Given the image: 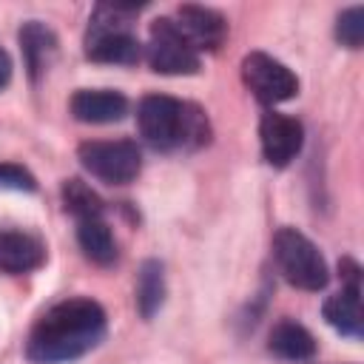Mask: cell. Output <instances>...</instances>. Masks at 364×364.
<instances>
[{
  "mask_svg": "<svg viewBox=\"0 0 364 364\" xmlns=\"http://www.w3.org/2000/svg\"><path fill=\"white\" fill-rule=\"evenodd\" d=\"M242 80L253 91V97L264 105L284 102V100L296 97V91H299L296 74L284 63H279L276 57H270L264 51H250L242 60Z\"/></svg>",
  "mask_w": 364,
  "mask_h": 364,
  "instance_id": "6",
  "label": "cell"
},
{
  "mask_svg": "<svg viewBox=\"0 0 364 364\" xmlns=\"http://www.w3.org/2000/svg\"><path fill=\"white\" fill-rule=\"evenodd\" d=\"M77 156L91 176L108 185H128L142 168V154L131 139H91L80 145Z\"/></svg>",
  "mask_w": 364,
  "mask_h": 364,
  "instance_id": "5",
  "label": "cell"
},
{
  "mask_svg": "<svg viewBox=\"0 0 364 364\" xmlns=\"http://www.w3.org/2000/svg\"><path fill=\"white\" fill-rule=\"evenodd\" d=\"M336 37H338L347 48H358V46H361V40H364V9H361V6H353V9H347V11L338 17Z\"/></svg>",
  "mask_w": 364,
  "mask_h": 364,
  "instance_id": "18",
  "label": "cell"
},
{
  "mask_svg": "<svg viewBox=\"0 0 364 364\" xmlns=\"http://www.w3.org/2000/svg\"><path fill=\"white\" fill-rule=\"evenodd\" d=\"M148 63L159 74H193L199 68V54L182 37V31L171 17H159L151 26Z\"/></svg>",
  "mask_w": 364,
  "mask_h": 364,
  "instance_id": "7",
  "label": "cell"
},
{
  "mask_svg": "<svg viewBox=\"0 0 364 364\" xmlns=\"http://www.w3.org/2000/svg\"><path fill=\"white\" fill-rule=\"evenodd\" d=\"M71 114L80 122H117L128 114V100L111 88H82L71 97Z\"/></svg>",
  "mask_w": 364,
  "mask_h": 364,
  "instance_id": "10",
  "label": "cell"
},
{
  "mask_svg": "<svg viewBox=\"0 0 364 364\" xmlns=\"http://www.w3.org/2000/svg\"><path fill=\"white\" fill-rule=\"evenodd\" d=\"M77 242L82 247V253L100 264V267H111L117 262V242L111 228L102 222V216L94 219H80L77 222Z\"/></svg>",
  "mask_w": 364,
  "mask_h": 364,
  "instance_id": "12",
  "label": "cell"
},
{
  "mask_svg": "<svg viewBox=\"0 0 364 364\" xmlns=\"http://www.w3.org/2000/svg\"><path fill=\"white\" fill-rule=\"evenodd\" d=\"M20 46H23V57H26L28 74L37 80L40 71L48 65V60H51V54L57 48V40H54V34L46 26H40L37 20H31V23H26L20 28Z\"/></svg>",
  "mask_w": 364,
  "mask_h": 364,
  "instance_id": "15",
  "label": "cell"
},
{
  "mask_svg": "<svg viewBox=\"0 0 364 364\" xmlns=\"http://www.w3.org/2000/svg\"><path fill=\"white\" fill-rule=\"evenodd\" d=\"M139 134L148 145L159 151L173 148H199L208 142V119L199 108L165 97V94H148L142 97L136 108Z\"/></svg>",
  "mask_w": 364,
  "mask_h": 364,
  "instance_id": "2",
  "label": "cell"
},
{
  "mask_svg": "<svg viewBox=\"0 0 364 364\" xmlns=\"http://www.w3.org/2000/svg\"><path fill=\"white\" fill-rule=\"evenodd\" d=\"M105 336V310L91 299L54 304L34 324L26 355L34 364H65L100 344Z\"/></svg>",
  "mask_w": 364,
  "mask_h": 364,
  "instance_id": "1",
  "label": "cell"
},
{
  "mask_svg": "<svg viewBox=\"0 0 364 364\" xmlns=\"http://www.w3.org/2000/svg\"><path fill=\"white\" fill-rule=\"evenodd\" d=\"M0 188L34 191V176L20 165H0Z\"/></svg>",
  "mask_w": 364,
  "mask_h": 364,
  "instance_id": "19",
  "label": "cell"
},
{
  "mask_svg": "<svg viewBox=\"0 0 364 364\" xmlns=\"http://www.w3.org/2000/svg\"><path fill=\"white\" fill-rule=\"evenodd\" d=\"M176 28L182 31V37L199 51H213L222 46L225 34H228V23L219 11L205 9V6H179L176 11Z\"/></svg>",
  "mask_w": 364,
  "mask_h": 364,
  "instance_id": "9",
  "label": "cell"
},
{
  "mask_svg": "<svg viewBox=\"0 0 364 364\" xmlns=\"http://www.w3.org/2000/svg\"><path fill=\"white\" fill-rule=\"evenodd\" d=\"M63 199H65V208L80 219H94V216H102V202L100 196L80 179H68L63 185Z\"/></svg>",
  "mask_w": 364,
  "mask_h": 364,
  "instance_id": "17",
  "label": "cell"
},
{
  "mask_svg": "<svg viewBox=\"0 0 364 364\" xmlns=\"http://www.w3.org/2000/svg\"><path fill=\"white\" fill-rule=\"evenodd\" d=\"M273 256H276L279 270L284 273V279L293 287H301V290L327 287L330 273H327V264H324L318 247L304 233H299L296 228H279L276 230Z\"/></svg>",
  "mask_w": 364,
  "mask_h": 364,
  "instance_id": "4",
  "label": "cell"
},
{
  "mask_svg": "<svg viewBox=\"0 0 364 364\" xmlns=\"http://www.w3.org/2000/svg\"><path fill=\"white\" fill-rule=\"evenodd\" d=\"M165 299V276H162V264L156 259L142 262L139 273H136V307L145 318H151Z\"/></svg>",
  "mask_w": 364,
  "mask_h": 364,
  "instance_id": "16",
  "label": "cell"
},
{
  "mask_svg": "<svg viewBox=\"0 0 364 364\" xmlns=\"http://www.w3.org/2000/svg\"><path fill=\"white\" fill-rule=\"evenodd\" d=\"M270 353H276L279 358H287V361H304V358H313L316 355V338L296 321H279L273 330H270Z\"/></svg>",
  "mask_w": 364,
  "mask_h": 364,
  "instance_id": "14",
  "label": "cell"
},
{
  "mask_svg": "<svg viewBox=\"0 0 364 364\" xmlns=\"http://www.w3.org/2000/svg\"><path fill=\"white\" fill-rule=\"evenodd\" d=\"M259 136H262V154L270 165L276 168H284L296 159V154L301 151V142H304V131H301V122L287 117V114H276V111H267L262 117V125H259Z\"/></svg>",
  "mask_w": 364,
  "mask_h": 364,
  "instance_id": "8",
  "label": "cell"
},
{
  "mask_svg": "<svg viewBox=\"0 0 364 364\" xmlns=\"http://www.w3.org/2000/svg\"><path fill=\"white\" fill-rule=\"evenodd\" d=\"M46 259L43 245L20 230H0V267L9 273H28Z\"/></svg>",
  "mask_w": 364,
  "mask_h": 364,
  "instance_id": "11",
  "label": "cell"
},
{
  "mask_svg": "<svg viewBox=\"0 0 364 364\" xmlns=\"http://www.w3.org/2000/svg\"><path fill=\"white\" fill-rule=\"evenodd\" d=\"M324 318L350 338L361 336V299H358V284H347L341 293L330 296L324 301Z\"/></svg>",
  "mask_w": 364,
  "mask_h": 364,
  "instance_id": "13",
  "label": "cell"
},
{
  "mask_svg": "<svg viewBox=\"0 0 364 364\" xmlns=\"http://www.w3.org/2000/svg\"><path fill=\"white\" fill-rule=\"evenodd\" d=\"M9 80H11V57L0 48V91L9 85Z\"/></svg>",
  "mask_w": 364,
  "mask_h": 364,
  "instance_id": "20",
  "label": "cell"
},
{
  "mask_svg": "<svg viewBox=\"0 0 364 364\" xmlns=\"http://www.w3.org/2000/svg\"><path fill=\"white\" fill-rule=\"evenodd\" d=\"M136 11L139 6L134 3H100L88 23L85 54L97 63H136L142 54L136 37L131 34V20L136 17Z\"/></svg>",
  "mask_w": 364,
  "mask_h": 364,
  "instance_id": "3",
  "label": "cell"
}]
</instances>
